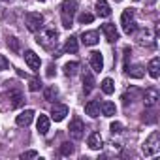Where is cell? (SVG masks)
<instances>
[{
    "label": "cell",
    "mask_w": 160,
    "mask_h": 160,
    "mask_svg": "<svg viewBox=\"0 0 160 160\" xmlns=\"http://www.w3.org/2000/svg\"><path fill=\"white\" fill-rule=\"evenodd\" d=\"M94 85H96V83H94L92 73L85 70V73H83V91H85V94H89V92L94 89Z\"/></svg>",
    "instance_id": "ac0fdd59"
},
{
    "label": "cell",
    "mask_w": 160,
    "mask_h": 160,
    "mask_svg": "<svg viewBox=\"0 0 160 160\" xmlns=\"http://www.w3.org/2000/svg\"><path fill=\"white\" fill-rule=\"evenodd\" d=\"M141 100H143L145 108H154V106L158 104V100H160V92H158L154 87H149V89L141 94Z\"/></svg>",
    "instance_id": "52a82bcc"
},
{
    "label": "cell",
    "mask_w": 160,
    "mask_h": 160,
    "mask_svg": "<svg viewBox=\"0 0 160 160\" xmlns=\"http://www.w3.org/2000/svg\"><path fill=\"white\" fill-rule=\"evenodd\" d=\"M32 119H34V111L32 109H25V111H21L17 115L15 122H17V126H28L32 122Z\"/></svg>",
    "instance_id": "4fadbf2b"
},
{
    "label": "cell",
    "mask_w": 160,
    "mask_h": 160,
    "mask_svg": "<svg viewBox=\"0 0 160 160\" xmlns=\"http://www.w3.org/2000/svg\"><path fill=\"white\" fill-rule=\"evenodd\" d=\"M147 70H149V75H151L152 79H156V77L160 75V58H158V57H154V58L149 62Z\"/></svg>",
    "instance_id": "44dd1931"
},
{
    "label": "cell",
    "mask_w": 160,
    "mask_h": 160,
    "mask_svg": "<svg viewBox=\"0 0 160 160\" xmlns=\"http://www.w3.org/2000/svg\"><path fill=\"white\" fill-rule=\"evenodd\" d=\"M10 100H12V108H19L23 104V94L21 91H10Z\"/></svg>",
    "instance_id": "484cf974"
},
{
    "label": "cell",
    "mask_w": 160,
    "mask_h": 160,
    "mask_svg": "<svg viewBox=\"0 0 160 160\" xmlns=\"http://www.w3.org/2000/svg\"><path fill=\"white\" fill-rule=\"evenodd\" d=\"M77 70H79V62H66L64 64V73L68 77H73L77 73Z\"/></svg>",
    "instance_id": "4316f807"
},
{
    "label": "cell",
    "mask_w": 160,
    "mask_h": 160,
    "mask_svg": "<svg viewBox=\"0 0 160 160\" xmlns=\"http://www.w3.org/2000/svg\"><path fill=\"white\" fill-rule=\"evenodd\" d=\"M66 115H68V106H64V104H55L53 106V109H51V119L53 121L60 122V121H64Z\"/></svg>",
    "instance_id": "30bf717a"
},
{
    "label": "cell",
    "mask_w": 160,
    "mask_h": 160,
    "mask_svg": "<svg viewBox=\"0 0 160 160\" xmlns=\"http://www.w3.org/2000/svg\"><path fill=\"white\" fill-rule=\"evenodd\" d=\"M100 30L104 32V36H106V40L108 42H117L119 40V30H117V27L113 25V23H106V25H102L100 27Z\"/></svg>",
    "instance_id": "ba28073f"
},
{
    "label": "cell",
    "mask_w": 160,
    "mask_h": 160,
    "mask_svg": "<svg viewBox=\"0 0 160 160\" xmlns=\"http://www.w3.org/2000/svg\"><path fill=\"white\" fill-rule=\"evenodd\" d=\"M77 21L81 23V25H89V23H92V21H94V15H92V13H89V12H83V13H79Z\"/></svg>",
    "instance_id": "f1b7e54d"
},
{
    "label": "cell",
    "mask_w": 160,
    "mask_h": 160,
    "mask_svg": "<svg viewBox=\"0 0 160 160\" xmlns=\"http://www.w3.org/2000/svg\"><path fill=\"white\" fill-rule=\"evenodd\" d=\"M141 152H143L145 156H154V154L160 152V134H158L156 130L145 139V143L141 145Z\"/></svg>",
    "instance_id": "277c9868"
},
{
    "label": "cell",
    "mask_w": 160,
    "mask_h": 160,
    "mask_svg": "<svg viewBox=\"0 0 160 160\" xmlns=\"http://www.w3.org/2000/svg\"><path fill=\"white\" fill-rule=\"evenodd\" d=\"M28 89L32 91V92H38L40 89H42V81L38 77H34V79H30V83H28Z\"/></svg>",
    "instance_id": "4dcf8cb0"
},
{
    "label": "cell",
    "mask_w": 160,
    "mask_h": 160,
    "mask_svg": "<svg viewBox=\"0 0 160 160\" xmlns=\"http://www.w3.org/2000/svg\"><path fill=\"white\" fill-rule=\"evenodd\" d=\"M77 12V2L75 0H62L60 4V23L64 28L73 27V15Z\"/></svg>",
    "instance_id": "7a4b0ae2"
},
{
    "label": "cell",
    "mask_w": 160,
    "mask_h": 160,
    "mask_svg": "<svg viewBox=\"0 0 160 160\" xmlns=\"http://www.w3.org/2000/svg\"><path fill=\"white\" fill-rule=\"evenodd\" d=\"M138 94H141V91H138V89H134V87H132V91H126V92L122 94V102H124V106H128L130 102H134L132 98L138 96Z\"/></svg>",
    "instance_id": "83f0119b"
},
{
    "label": "cell",
    "mask_w": 160,
    "mask_h": 160,
    "mask_svg": "<svg viewBox=\"0 0 160 160\" xmlns=\"http://www.w3.org/2000/svg\"><path fill=\"white\" fill-rule=\"evenodd\" d=\"M85 111H87V115L96 119V117H100V104L96 100H91V102L85 104Z\"/></svg>",
    "instance_id": "7402d4cb"
},
{
    "label": "cell",
    "mask_w": 160,
    "mask_h": 160,
    "mask_svg": "<svg viewBox=\"0 0 160 160\" xmlns=\"http://www.w3.org/2000/svg\"><path fill=\"white\" fill-rule=\"evenodd\" d=\"M124 72H126V75H130V77H136V79H141L143 77V68L139 66V64H134V66H130V64H126L124 66Z\"/></svg>",
    "instance_id": "2e32d148"
},
{
    "label": "cell",
    "mask_w": 160,
    "mask_h": 160,
    "mask_svg": "<svg viewBox=\"0 0 160 160\" xmlns=\"http://www.w3.org/2000/svg\"><path fill=\"white\" fill-rule=\"evenodd\" d=\"M109 130H111V134H121L122 132V124L121 122H111Z\"/></svg>",
    "instance_id": "d6a6232c"
},
{
    "label": "cell",
    "mask_w": 160,
    "mask_h": 160,
    "mask_svg": "<svg viewBox=\"0 0 160 160\" xmlns=\"http://www.w3.org/2000/svg\"><path fill=\"white\" fill-rule=\"evenodd\" d=\"M38 32H40L36 36L38 45H42L47 51H51V49L57 47V43H58V32L55 30V27H45L43 30H38Z\"/></svg>",
    "instance_id": "6da1fadb"
},
{
    "label": "cell",
    "mask_w": 160,
    "mask_h": 160,
    "mask_svg": "<svg viewBox=\"0 0 160 160\" xmlns=\"http://www.w3.org/2000/svg\"><path fill=\"white\" fill-rule=\"evenodd\" d=\"M43 15L40 13V12H30V13H27L25 15V25H27V28L30 30V32H38V30H42L43 28Z\"/></svg>",
    "instance_id": "5b68a950"
},
{
    "label": "cell",
    "mask_w": 160,
    "mask_h": 160,
    "mask_svg": "<svg viewBox=\"0 0 160 160\" xmlns=\"http://www.w3.org/2000/svg\"><path fill=\"white\" fill-rule=\"evenodd\" d=\"M121 27L124 30V34H136L138 25H136V10L134 8H126L121 15Z\"/></svg>",
    "instance_id": "3957f363"
},
{
    "label": "cell",
    "mask_w": 160,
    "mask_h": 160,
    "mask_svg": "<svg viewBox=\"0 0 160 160\" xmlns=\"http://www.w3.org/2000/svg\"><path fill=\"white\" fill-rule=\"evenodd\" d=\"M2 2H8V0H2Z\"/></svg>",
    "instance_id": "74e56055"
},
{
    "label": "cell",
    "mask_w": 160,
    "mask_h": 160,
    "mask_svg": "<svg viewBox=\"0 0 160 160\" xmlns=\"http://www.w3.org/2000/svg\"><path fill=\"white\" fill-rule=\"evenodd\" d=\"M102 143H104V139H102V136H100L98 132H92V134L89 136V139H87V145H89V149H92V151L102 149Z\"/></svg>",
    "instance_id": "9a60e30c"
},
{
    "label": "cell",
    "mask_w": 160,
    "mask_h": 160,
    "mask_svg": "<svg viewBox=\"0 0 160 160\" xmlns=\"http://www.w3.org/2000/svg\"><path fill=\"white\" fill-rule=\"evenodd\" d=\"M100 89H102L104 94H113V92H115V83H113V79L106 77L104 81H102V85H100Z\"/></svg>",
    "instance_id": "cb8c5ba5"
},
{
    "label": "cell",
    "mask_w": 160,
    "mask_h": 160,
    "mask_svg": "<svg viewBox=\"0 0 160 160\" xmlns=\"http://www.w3.org/2000/svg\"><path fill=\"white\" fill-rule=\"evenodd\" d=\"M81 42H83L85 45H96V43L100 42V34H98L96 30H87V32L81 34Z\"/></svg>",
    "instance_id": "5bb4252c"
},
{
    "label": "cell",
    "mask_w": 160,
    "mask_h": 160,
    "mask_svg": "<svg viewBox=\"0 0 160 160\" xmlns=\"http://www.w3.org/2000/svg\"><path fill=\"white\" fill-rule=\"evenodd\" d=\"M10 68V60L4 57V55H0V72H2V70H8Z\"/></svg>",
    "instance_id": "836d02e7"
},
{
    "label": "cell",
    "mask_w": 160,
    "mask_h": 160,
    "mask_svg": "<svg viewBox=\"0 0 160 160\" xmlns=\"http://www.w3.org/2000/svg\"><path fill=\"white\" fill-rule=\"evenodd\" d=\"M49 124H51L49 117H47V115H40V117H38V122H36V128H38V132H40L42 136H45V134L49 132Z\"/></svg>",
    "instance_id": "e0dca14e"
},
{
    "label": "cell",
    "mask_w": 160,
    "mask_h": 160,
    "mask_svg": "<svg viewBox=\"0 0 160 160\" xmlns=\"http://www.w3.org/2000/svg\"><path fill=\"white\" fill-rule=\"evenodd\" d=\"M100 111H102V115H106V117H113V115L117 113V108H115L113 102H102V104H100Z\"/></svg>",
    "instance_id": "603a6c76"
},
{
    "label": "cell",
    "mask_w": 160,
    "mask_h": 160,
    "mask_svg": "<svg viewBox=\"0 0 160 160\" xmlns=\"http://www.w3.org/2000/svg\"><path fill=\"white\" fill-rule=\"evenodd\" d=\"M40 2H45V0H40Z\"/></svg>",
    "instance_id": "f35d334b"
},
{
    "label": "cell",
    "mask_w": 160,
    "mask_h": 160,
    "mask_svg": "<svg viewBox=\"0 0 160 160\" xmlns=\"http://www.w3.org/2000/svg\"><path fill=\"white\" fill-rule=\"evenodd\" d=\"M77 49H79V40L75 38V36H70L68 40H66V43H64V53H77Z\"/></svg>",
    "instance_id": "ffe728a7"
},
{
    "label": "cell",
    "mask_w": 160,
    "mask_h": 160,
    "mask_svg": "<svg viewBox=\"0 0 160 160\" xmlns=\"http://www.w3.org/2000/svg\"><path fill=\"white\" fill-rule=\"evenodd\" d=\"M89 60H91V66H92L94 72H102L104 70V57H102L100 51H92Z\"/></svg>",
    "instance_id": "7c38bea8"
},
{
    "label": "cell",
    "mask_w": 160,
    "mask_h": 160,
    "mask_svg": "<svg viewBox=\"0 0 160 160\" xmlns=\"http://www.w3.org/2000/svg\"><path fill=\"white\" fill-rule=\"evenodd\" d=\"M57 96H58V91H57L55 85H49V87L43 91V100H47V102H53Z\"/></svg>",
    "instance_id": "d4e9b609"
},
{
    "label": "cell",
    "mask_w": 160,
    "mask_h": 160,
    "mask_svg": "<svg viewBox=\"0 0 160 160\" xmlns=\"http://www.w3.org/2000/svg\"><path fill=\"white\" fill-rule=\"evenodd\" d=\"M136 40H138V43H139V45H152V43H154V36L151 34V30H149V28L139 30V32L136 34Z\"/></svg>",
    "instance_id": "8fae6325"
},
{
    "label": "cell",
    "mask_w": 160,
    "mask_h": 160,
    "mask_svg": "<svg viewBox=\"0 0 160 160\" xmlns=\"http://www.w3.org/2000/svg\"><path fill=\"white\" fill-rule=\"evenodd\" d=\"M23 57H25V62L28 64V68H30V70H34V72H38V70H40L42 60H40V57H38L34 51H30V49H28V51H25V55H23Z\"/></svg>",
    "instance_id": "9c48e42d"
},
{
    "label": "cell",
    "mask_w": 160,
    "mask_h": 160,
    "mask_svg": "<svg viewBox=\"0 0 160 160\" xmlns=\"http://www.w3.org/2000/svg\"><path fill=\"white\" fill-rule=\"evenodd\" d=\"M68 132H70V138H72V139H81L83 134H85V124H83V121L79 119V117H73L72 122H70Z\"/></svg>",
    "instance_id": "8992f818"
},
{
    "label": "cell",
    "mask_w": 160,
    "mask_h": 160,
    "mask_svg": "<svg viewBox=\"0 0 160 160\" xmlns=\"http://www.w3.org/2000/svg\"><path fill=\"white\" fill-rule=\"evenodd\" d=\"M115 2H122V0H115Z\"/></svg>",
    "instance_id": "8d00e7d4"
},
{
    "label": "cell",
    "mask_w": 160,
    "mask_h": 160,
    "mask_svg": "<svg viewBox=\"0 0 160 160\" xmlns=\"http://www.w3.org/2000/svg\"><path fill=\"white\" fill-rule=\"evenodd\" d=\"M72 152H73L72 143H62V145H60V154H62V156H70Z\"/></svg>",
    "instance_id": "1f68e13d"
},
{
    "label": "cell",
    "mask_w": 160,
    "mask_h": 160,
    "mask_svg": "<svg viewBox=\"0 0 160 160\" xmlns=\"http://www.w3.org/2000/svg\"><path fill=\"white\" fill-rule=\"evenodd\" d=\"M8 47H10L12 51H15V53H19V51H21L19 40H17V38H13V36H12V38H8Z\"/></svg>",
    "instance_id": "f546056e"
},
{
    "label": "cell",
    "mask_w": 160,
    "mask_h": 160,
    "mask_svg": "<svg viewBox=\"0 0 160 160\" xmlns=\"http://www.w3.org/2000/svg\"><path fill=\"white\" fill-rule=\"evenodd\" d=\"M53 70H55V68H53V64H49V68H47V77H53V73H55Z\"/></svg>",
    "instance_id": "d590c367"
},
{
    "label": "cell",
    "mask_w": 160,
    "mask_h": 160,
    "mask_svg": "<svg viewBox=\"0 0 160 160\" xmlns=\"http://www.w3.org/2000/svg\"><path fill=\"white\" fill-rule=\"evenodd\" d=\"M96 13L100 17H109L111 15V8L106 0H96Z\"/></svg>",
    "instance_id": "d6986e66"
},
{
    "label": "cell",
    "mask_w": 160,
    "mask_h": 160,
    "mask_svg": "<svg viewBox=\"0 0 160 160\" xmlns=\"http://www.w3.org/2000/svg\"><path fill=\"white\" fill-rule=\"evenodd\" d=\"M19 158H21V160H25V158H38V152H36V151H27V152H23Z\"/></svg>",
    "instance_id": "e575fe53"
}]
</instances>
